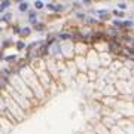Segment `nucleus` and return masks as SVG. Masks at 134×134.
<instances>
[{"label": "nucleus", "mask_w": 134, "mask_h": 134, "mask_svg": "<svg viewBox=\"0 0 134 134\" xmlns=\"http://www.w3.org/2000/svg\"><path fill=\"white\" fill-rule=\"evenodd\" d=\"M109 51L112 54H116L121 51V45L118 40H112V42H109Z\"/></svg>", "instance_id": "f257e3e1"}, {"label": "nucleus", "mask_w": 134, "mask_h": 134, "mask_svg": "<svg viewBox=\"0 0 134 134\" xmlns=\"http://www.w3.org/2000/svg\"><path fill=\"white\" fill-rule=\"evenodd\" d=\"M19 33H21V36H29V34L31 33V29H30V27H24V29L19 30Z\"/></svg>", "instance_id": "f03ea898"}, {"label": "nucleus", "mask_w": 134, "mask_h": 134, "mask_svg": "<svg viewBox=\"0 0 134 134\" xmlns=\"http://www.w3.org/2000/svg\"><path fill=\"white\" fill-rule=\"evenodd\" d=\"M34 29L37 30V31H43V30L46 29V25L42 24V23H36V24H34Z\"/></svg>", "instance_id": "7ed1b4c3"}, {"label": "nucleus", "mask_w": 134, "mask_h": 134, "mask_svg": "<svg viewBox=\"0 0 134 134\" xmlns=\"http://www.w3.org/2000/svg\"><path fill=\"white\" fill-rule=\"evenodd\" d=\"M97 14L101 16V19H107V16H109V10H98Z\"/></svg>", "instance_id": "20e7f679"}, {"label": "nucleus", "mask_w": 134, "mask_h": 134, "mask_svg": "<svg viewBox=\"0 0 134 134\" xmlns=\"http://www.w3.org/2000/svg\"><path fill=\"white\" fill-rule=\"evenodd\" d=\"M27 9H29V3H27V2H21V3H19V10L24 12V10H27Z\"/></svg>", "instance_id": "39448f33"}, {"label": "nucleus", "mask_w": 134, "mask_h": 134, "mask_svg": "<svg viewBox=\"0 0 134 134\" xmlns=\"http://www.w3.org/2000/svg\"><path fill=\"white\" fill-rule=\"evenodd\" d=\"M30 23H31V24H36V23H37V19H36V15H34V12H30Z\"/></svg>", "instance_id": "423d86ee"}, {"label": "nucleus", "mask_w": 134, "mask_h": 134, "mask_svg": "<svg viewBox=\"0 0 134 134\" xmlns=\"http://www.w3.org/2000/svg\"><path fill=\"white\" fill-rule=\"evenodd\" d=\"M121 27H125V29H130V27H133V21H124Z\"/></svg>", "instance_id": "0eeeda50"}, {"label": "nucleus", "mask_w": 134, "mask_h": 134, "mask_svg": "<svg viewBox=\"0 0 134 134\" xmlns=\"http://www.w3.org/2000/svg\"><path fill=\"white\" fill-rule=\"evenodd\" d=\"M58 37L61 39V40H67V39H70V34H69V33H60Z\"/></svg>", "instance_id": "6e6552de"}, {"label": "nucleus", "mask_w": 134, "mask_h": 134, "mask_svg": "<svg viewBox=\"0 0 134 134\" xmlns=\"http://www.w3.org/2000/svg\"><path fill=\"white\" fill-rule=\"evenodd\" d=\"M10 18H12V15H10V14H5L3 16H2L3 21H10Z\"/></svg>", "instance_id": "1a4fd4ad"}, {"label": "nucleus", "mask_w": 134, "mask_h": 134, "mask_svg": "<svg viewBox=\"0 0 134 134\" xmlns=\"http://www.w3.org/2000/svg\"><path fill=\"white\" fill-rule=\"evenodd\" d=\"M64 9L61 5H55V8H54V12H61V10Z\"/></svg>", "instance_id": "9d476101"}, {"label": "nucleus", "mask_w": 134, "mask_h": 134, "mask_svg": "<svg viewBox=\"0 0 134 134\" xmlns=\"http://www.w3.org/2000/svg\"><path fill=\"white\" fill-rule=\"evenodd\" d=\"M34 8H36V9H42L43 3H42V2H36V3H34Z\"/></svg>", "instance_id": "9b49d317"}, {"label": "nucleus", "mask_w": 134, "mask_h": 134, "mask_svg": "<svg viewBox=\"0 0 134 134\" xmlns=\"http://www.w3.org/2000/svg\"><path fill=\"white\" fill-rule=\"evenodd\" d=\"M16 48H18V49H24L25 48V43L24 42H18V43H16Z\"/></svg>", "instance_id": "f8f14e48"}, {"label": "nucleus", "mask_w": 134, "mask_h": 134, "mask_svg": "<svg viewBox=\"0 0 134 134\" xmlns=\"http://www.w3.org/2000/svg\"><path fill=\"white\" fill-rule=\"evenodd\" d=\"M0 5H2V6H3V8H5V9H6V8H8V6L10 5V2H8V0H6V2H2Z\"/></svg>", "instance_id": "ddd939ff"}, {"label": "nucleus", "mask_w": 134, "mask_h": 134, "mask_svg": "<svg viewBox=\"0 0 134 134\" xmlns=\"http://www.w3.org/2000/svg\"><path fill=\"white\" fill-rule=\"evenodd\" d=\"M46 8H48L49 10H52V12H54V8H55V5H54V3H48V5H46Z\"/></svg>", "instance_id": "4468645a"}, {"label": "nucleus", "mask_w": 134, "mask_h": 134, "mask_svg": "<svg viewBox=\"0 0 134 134\" xmlns=\"http://www.w3.org/2000/svg\"><path fill=\"white\" fill-rule=\"evenodd\" d=\"M15 58H16V57H15V55H9V57H6L5 60H6V61H14Z\"/></svg>", "instance_id": "2eb2a0df"}, {"label": "nucleus", "mask_w": 134, "mask_h": 134, "mask_svg": "<svg viewBox=\"0 0 134 134\" xmlns=\"http://www.w3.org/2000/svg\"><path fill=\"white\" fill-rule=\"evenodd\" d=\"M110 34H112V36H116V34H118V30L116 29H110Z\"/></svg>", "instance_id": "dca6fc26"}, {"label": "nucleus", "mask_w": 134, "mask_h": 134, "mask_svg": "<svg viewBox=\"0 0 134 134\" xmlns=\"http://www.w3.org/2000/svg\"><path fill=\"white\" fill-rule=\"evenodd\" d=\"M119 9H125V8H127V5H125V3H119Z\"/></svg>", "instance_id": "f3484780"}, {"label": "nucleus", "mask_w": 134, "mask_h": 134, "mask_svg": "<svg viewBox=\"0 0 134 134\" xmlns=\"http://www.w3.org/2000/svg\"><path fill=\"white\" fill-rule=\"evenodd\" d=\"M113 14H115L116 16H122V12H119V10H115V12H113Z\"/></svg>", "instance_id": "a211bd4d"}, {"label": "nucleus", "mask_w": 134, "mask_h": 134, "mask_svg": "<svg viewBox=\"0 0 134 134\" xmlns=\"http://www.w3.org/2000/svg\"><path fill=\"white\" fill-rule=\"evenodd\" d=\"M113 24L115 25H118V27H121V25H122V23H121V21H118V19H116L115 23H113Z\"/></svg>", "instance_id": "6ab92c4d"}, {"label": "nucleus", "mask_w": 134, "mask_h": 134, "mask_svg": "<svg viewBox=\"0 0 134 134\" xmlns=\"http://www.w3.org/2000/svg\"><path fill=\"white\" fill-rule=\"evenodd\" d=\"M14 31L15 33H19V27L18 25H14Z\"/></svg>", "instance_id": "aec40b11"}, {"label": "nucleus", "mask_w": 134, "mask_h": 134, "mask_svg": "<svg viewBox=\"0 0 134 134\" xmlns=\"http://www.w3.org/2000/svg\"><path fill=\"white\" fill-rule=\"evenodd\" d=\"M3 10H5V8H3V6L0 5V12H3Z\"/></svg>", "instance_id": "412c9836"}, {"label": "nucleus", "mask_w": 134, "mask_h": 134, "mask_svg": "<svg viewBox=\"0 0 134 134\" xmlns=\"http://www.w3.org/2000/svg\"><path fill=\"white\" fill-rule=\"evenodd\" d=\"M0 90H2V85H0Z\"/></svg>", "instance_id": "4be33fe9"}]
</instances>
